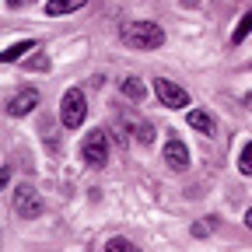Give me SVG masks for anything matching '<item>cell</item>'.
I'll return each instance as SVG.
<instances>
[{"instance_id": "19", "label": "cell", "mask_w": 252, "mask_h": 252, "mask_svg": "<svg viewBox=\"0 0 252 252\" xmlns=\"http://www.w3.org/2000/svg\"><path fill=\"white\" fill-rule=\"evenodd\" d=\"M249 105H252V94H249Z\"/></svg>"}, {"instance_id": "16", "label": "cell", "mask_w": 252, "mask_h": 252, "mask_svg": "<svg viewBox=\"0 0 252 252\" xmlns=\"http://www.w3.org/2000/svg\"><path fill=\"white\" fill-rule=\"evenodd\" d=\"M193 235H196V238L210 235V220H196V224H193Z\"/></svg>"}, {"instance_id": "9", "label": "cell", "mask_w": 252, "mask_h": 252, "mask_svg": "<svg viewBox=\"0 0 252 252\" xmlns=\"http://www.w3.org/2000/svg\"><path fill=\"white\" fill-rule=\"evenodd\" d=\"M189 126L200 130L203 137H214V119H210V112H203V109H193V112H189Z\"/></svg>"}, {"instance_id": "1", "label": "cell", "mask_w": 252, "mask_h": 252, "mask_svg": "<svg viewBox=\"0 0 252 252\" xmlns=\"http://www.w3.org/2000/svg\"><path fill=\"white\" fill-rule=\"evenodd\" d=\"M123 42L130 46V49H158V46H165V32L158 28L154 21H130V25H123Z\"/></svg>"}, {"instance_id": "6", "label": "cell", "mask_w": 252, "mask_h": 252, "mask_svg": "<svg viewBox=\"0 0 252 252\" xmlns=\"http://www.w3.org/2000/svg\"><path fill=\"white\" fill-rule=\"evenodd\" d=\"M165 161L175 172H186L189 168V151H186V144H182L179 133H168V140H165Z\"/></svg>"}, {"instance_id": "5", "label": "cell", "mask_w": 252, "mask_h": 252, "mask_svg": "<svg viewBox=\"0 0 252 252\" xmlns=\"http://www.w3.org/2000/svg\"><path fill=\"white\" fill-rule=\"evenodd\" d=\"M154 91H158V98H161V105H168V109H186L189 105V91L179 88V84H172L168 77H158Z\"/></svg>"}, {"instance_id": "7", "label": "cell", "mask_w": 252, "mask_h": 252, "mask_svg": "<svg viewBox=\"0 0 252 252\" xmlns=\"http://www.w3.org/2000/svg\"><path fill=\"white\" fill-rule=\"evenodd\" d=\"M35 105H39V91H35V88H25V91H18L14 98L7 102V116H14V119H18V116H28Z\"/></svg>"}, {"instance_id": "3", "label": "cell", "mask_w": 252, "mask_h": 252, "mask_svg": "<svg viewBox=\"0 0 252 252\" xmlns=\"http://www.w3.org/2000/svg\"><path fill=\"white\" fill-rule=\"evenodd\" d=\"M84 112H88V98H84V91L81 88H70L67 94H63V102H60V119L67 130H77V126L84 123Z\"/></svg>"}, {"instance_id": "18", "label": "cell", "mask_w": 252, "mask_h": 252, "mask_svg": "<svg viewBox=\"0 0 252 252\" xmlns=\"http://www.w3.org/2000/svg\"><path fill=\"white\" fill-rule=\"evenodd\" d=\"M245 228H249V231H252V210H249V214H245Z\"/></svg>"}, {"instance_id": "11", "label": "cell", "mask_w": 252, "mask_h": 252, "mask_svg": "<svg viewBox=\"0 0 252 252\" xmlns=\"http://www.w3.org/2000/svg\"><path fill=\"white\" fill-rule=\"evenodd\" d=\"M249 32H252V7L238 18V25H235V32H231V42H235V46L245 42V39H249Z\"/></svg>"}, {"instance_id": "17", "label": "cell", "mask_w": 252, "mask_h": 252, "mask_svg": "<svg viewBox=\"0 0 252 252\" xmlns=\"http://www.w3.org/2000/svg\"><path fill=\"white\" fill-rule=\"evenodd\" d=\"M25 4H28V0H7V7H11V11H18V7H25Z\"/></svg>"}, {"instance_id": "8", "label": "cell", "mask_w": 252, "mask_h": 252, "mask_svg": "<svg viewBox=\"0 0 252 252\" xmlns=\"http://www.w3.org/2000/svg\"><path fill=\"white\" fill-rule=\"evenodd\" d=\"M119 91H123V94H126L130 102H144V98H147V84H144L140 77H123Z\"/></svg>"}, {"instance_id": "2", "label": "cell", "mask_w": 252, "mask_h": 252, "mask_svg": "<svg viewBox=\"0 0 252 252\" xmlns=\"http://www.w3.org/2000/svg\"><path fill=\"white\" fill-rule=\"evenodd\" d=\"M81 154H84L88 168H105V161H109V133L98 130V126L88 130V137L81 144Z\"/></svg>"}, {"instance_id": "4", "label": "cell", "mask_w": 252, "mask_h": 252, "mask_svg": "<svg viewBox=\"0 0 252 252\" xmlns=\"http://www.w3.org/2000/svg\"><path fill=\"white\" fill-rule=\"evenodd\" d=\"M14 210L25 220H32V217L42 214V200H39V193H35V186H32V182H21L14 189Z\"/></svg>"}, {"instance_id": "13", "label": "cell", "mask_w": 252, "mask_h": 252, "mask_svg": "<svg viewBox=\"0 0 252 252\" xmlns=\"http://www.w3.org/2000/svg\"><path fill=\"white\" fill-rule=\"evenodd\" d=\"M133 137H137V144L147 147V144L154 140V126H151V123H133Z\"/></svg>"}, {"instance_id": "10", "label": "cell", "mask_w": 252, "mask_h": 252, "mask_svg": "<svg viewBox=\"0 0 252 252\" xmlns=\"http://www.w3.org/2000/svg\"><path fill=\"white\" fill-rule=\"evenodd\" d=\"M88 4V0H49V4H46V14H74V11H81Z\"/></svg>"}, {"instance_id": "14", "label": "cell", "mask_w": 252, "mask_h": 252, "mask_svg": "<svg viewBox=\"0 0 252 252\" xmlns=\"http://www.w3.org/2000/svg\"><path fill=\"white\" fill-rule=\"evenodd\" d=\"M238 172H242V175H252V140L242 147V158H238Z\"/></svg>"}, {"instance_id": "15", "label": "cell", "mask_w": 252, "mask_h": 252, "mask_svg": "<svg viewBox=\"0 0 252 252\" xmlns=\"http://www.w3.org/2000/svg\"><path fill=\"white\" fill-rule=\"evenodd\" d=\"M105 252H137V249H133V242H126V238H109Z\"/></svg>"}, {"instance_id": "12", "label": "cell", "mask_w": 252, "mask_h": 252, "mask_svg": "<svg viewBox=\"0 0 252 252\" xmlns=\"http://www.w3.org/2000/svg\"><path fill=\"white\" fill-rule=\"evenodd\" d=\"M25 53H32V42H28V39H25V42H14V46H7V49H4V63H18Z\"/></svg>"}]
</instances>
